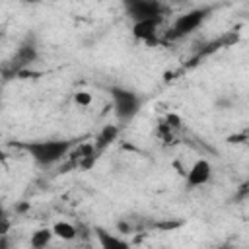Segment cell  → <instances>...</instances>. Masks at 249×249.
<instances>
[{
	"label": "cell",
	"mask_w": 249,
	"mask_h": 249,
	"mask_svg": "<svg viewBox=\"0 0 249 249\" xmlns=\"http://www.w3.org/2000/svg\"><path fill=\"white\" fill-rule=\"evenodd\" d=\"M39 165H53L60 160H64L72 148L70 140H33L19 144Z\"/></svg>",
	"instance_id": "1"
},
{
	"label": "cell",
	"mask_w": 249,
	"mask_h": 249,
	"mask_svg": "<svg viewBox=\"0 0 249 249\" xmlns=\"http://www.w3.org/2000/svg\"><path fill=\"white\" fill-rule=\"evenodd\" d=\"M109 93H111V99H113V105H115L117 119L128 123L140 109V97L134 91L124 89V88H111Z\"/></svg>",
	"instance_id": "2"
},
{
	"label": "cell",
	"mask_w": 249,
	"mask_h": 249,
	"mask_svg": "<svg viewBox=\"0 0 249 249\" xmlns=\"http://www.w3.org/2000/svg\"><path fill=\"white\" fill-rule=\"evenodd\" d=\"M208 14H210V8H195V10H191V12L181 14V16L175 19L173 27L169 29V35H167V37H169V39H177V37H185V35L193 33L195 29L200 27V23L206 19Z\"/></svg>",
	"instance_id": "3"
},
{
	"label": "cell",
	"mask_w": 249,
	"mask_h": 249,
	"mask_svg": "<svg viewBox=\"0 0 249 249\" xmlns=\"http://www.w3.org/2000/svg\"><path fill=\"white\" fill-rule=\"evenodd\" d=\"M126 12L134 21L161 18L163 4H160L158 0H128L126 2Z\"/></svg>",
	"instance_id": "4"
},
{
	"label": "cell",
	"mask_w": 249,
	"mask_h": 249,
	"mask_svg": "<svg viewBox=\"0 0 249 249\" xmlns=\"http://www.w3.org/2000/svg\"><path fill=\"white\" fill-rule=\"evenodd\" d=\"M210 175H212V165L206 161V160H196L191 169L187 171V185L191 189L195 187H202L210 181Z\"/></svg>",
	"instance_id": "5"
},
{
	"label": "cell",
	"mask_w": 249,
	"mask_h": 249,
	"mask_svg": "<svg viewBox=\"0 0 249 249\" xmlns=\"http://www.w3.org/2000/svg\"><path fill=\"white\" fill-rule=\"evenodd\" d=\"M93 233L99 241V249H130V243L111 231H107L105 228H99L95 226L93 228Z\"/></svg>",
	"instance_id": "6"
},
{
	"label": "cell",
	"mask_w": 249,
	"mask_h": 249,
	"mask_svg": "<svg viewBox=\"0 0 249 249\" xmlns=\"http://www.w3.org/2000/svg\"><path fill=\"white\" fill-rule=\"evenodd\" d=\"M35 58H37V47H35L33 43H29V45H21V47L16 51L14 58H12L10 68H12L14 72H19L21 68H25V66L33 64V62H35Z\"/></svg>",
	"instance_id": "7"
},
{
	"label": "cell",
	"mask_w": 249,
	"mask_h": 249,
	"mask_svg": "<svg viewBox=\"0 0 249 249\" xmlns=\"http://www.w3.org/2000/svg\"><path fill=\"white\" fill-rule=\"evenodd\" d=\"M161 23V18H152V19H142V21H134L132 25V35L140 41H148L152 43L158 31V25Z\"/></svg>",
	"instance_id": "8"
},
{
	"label": "cell",
	"mask_w": 249,
	"mask_h": 249,
	"mask_svg": "<svg viewBox=\"0 0 249 249\" xmlns=\"http://www.w3.org/2000/svg\"><path fill=\"white\" fill-rule=\"evenodd\" d=\"M117 136H119V126H117V124H105V126L99 130V134L95 136V140H93L95 152L105 150L109 144H113V142L117 140Z\"/></svg>",
	"instance_id": "9"
},
{
	"label": "cell",
	"mask_w": 249,
	"mask_h": 249,
	"mask_svg": "<svg viewBox=\"0 0 249 249\" xmlns=\"http://www.w3.org/2000/svg\"><path fill=\"white\" fill-rule=\"evenodd\" d=\"M54 233H53V228H39L31 233V239H29V245L31 249H45L51 241H53Z\"/></svg>",
	"instance_id": "10"
},
{
	"label": "cell",
	"mask_w": 249,
	"mask_h": 249,
	"mask_svg": "<svg viewBox=\"0 0 249 249\" xmlns=\"http://www.w3.org/2000/svg\"><path fill=\"white\" fill-rule=\"evenodd\" d=\"M53 233H54V237H58V239L72 241V239H76L78 230H76L70 222H56V224H53Z\"/></svg>",
	"instance_id": "11"
},
{
	"label": "cell",
	"mask_w": 249,
	"mask_h": 249,
	"mask_svg": "<svg viewBox=\"0 0 249 249\" xmlns=\"http://www.w3.org/2000/svg\"><path fill=\"white\" fill-rule=\"evenodd\" d=\"M74 103L80 105V107H88V105L91 103V93H88V91H78V93H74Z\"/></svg>",
	"instance_id": "12"
},
{
	"label": "cell",
	"mask_w": 249,
	"mask_h": 249,
	"mask_svg": "<svg viewBox=\"0 0 249 249\" xmlns=\"http://www.w3.org/2000/svg\"><path fill=\"white\" fill-rule=\"evenodd\" d=\"M165 124L171 128V130H175V128H181V119L177 117V115H173V113H169L167 117H165Z\"/></svg>",
	"instance_id": "13"
},
{
	"label": "cell",
	"mask_w": 249,
	"mask_h": 249,
	"mask_svg": "<svg viewBox=\"0 0 249 249\" xmlns=\"http://www.w3.org/2000/svg\"><path fill=\"white\" fill-rule=\"evenodd\" d=\"M117 230H119L121 233H130V231H132L130 224H126V222H123V220H121V222L117 224Z\"/></svg>",
	"instance_id": "14"
},
{
	"label": "cell",
	"mask_w": 249,
	"mask_h": 249,
	"mask_svg": "<svg viewBox=\"0 0 249 249\" xmlns=\"http://www.w3.org/2000/svg\"><path fill=\"white\" fill-rule=\"evenodd\" d=\"M8 247L10 245H8V233H6V235L0 237V249H8Z\"/></svg>",
	"instance_id": "15"
},
{
	"label": "cell",
	"mask_w": 249,
	"mask_h": 249,
	"mask_svg": "<svg viewBox=\"0 0 249 249\" xmlns=\"http://www.w3.org/2000/svg\"><path fill=\"white\" fill-rule=\"evenodd\" d=\"M245 134H247V138H249V128H247V130H245Z\"/></svg>",
	"instance_id": "16"
}]
</instances>
